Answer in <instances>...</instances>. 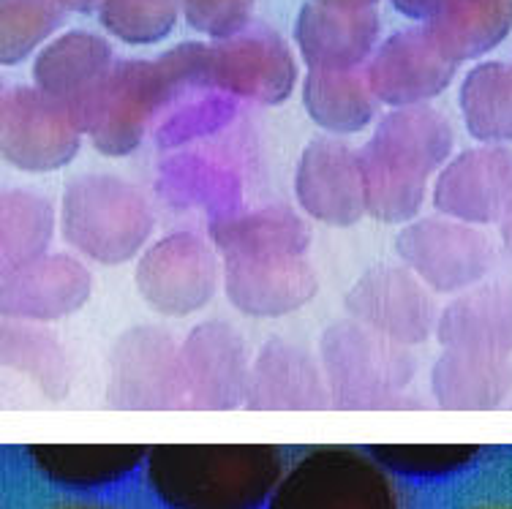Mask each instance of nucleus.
Returning a JSON list of instances; mask_svg holds the SVG:
<instances>
[{"label":"nucleus","instance_id":"1","mask_svg":"<svg viewBox=\"0 0 512 509\" xmlns=\"http://www.w3.org/2000/svg\"><path fill=\"white\" fill-rule=\"evenodd\" d=\"M453 147V126L439 109H390L360 150L368 216L379 224H412Z\"/></svg>","mask_w":512,"mask_h":509},{"label":"nucleus","instance_id":"2","mask_svg":"<svg viewBox=\"0 0 512 509\" xmlns=\"http://www.w3.org/2000/svg\"><path fill=\"white\" fill-rule=\"evenodd\" d=\"M145 466L172 509H256L284 480L276 444H153Z\"/></svg>","mask_w":512,"mask_h":509},{"label":"nucleus","instance_id":"3","mask_svg":"<svg viewBox=\"0 0 512 509\" xmlns=\"http://www.w3.org/2000/svg\"><path fill=\"white\" fill-rule=\"evenodd\" d=\"M153 210L134 183L123 177L79 175L60 199V232L88 262L126 265L142 256L153 235Z\"/></svg>","mask_w":512,"mask_h":509},{"label":"nucleus","instance_id":"4","mask_svg":"<svg viewBox=\"0 0 512 509\" xmlns=\"http://www.w3.org/2000/svg\"><path fill=\"white\" fill-rule=\"evenodd\" d=\"M319 363L335 409H390L417 373L409 346L344 319L319 338Z\"/></svg>","mask_w":512,"mask_h":509},{"label":"nucleus","instance_id":"5","mask_svg":"<svg viewBox=\"0 0 512 509\" xmlns=\"http://www.w3.org/2000/svg\"><path fill=\"white\" fill-rule=\"evenodd\" d=\"M267 509H401L390 474L371 452L325 444L286 471Z\"/></svg>","mask_w":512,"mask_h":509},{"label":"nucleus","instance_id":"6","mask_svg":"<svg viewBox=\"0 0 512 509\" xmlns=\"http://www.w3.org/2000/svg\"><path fill=\"white\" fill-rule=\"evenodd\" d=\"M134 281L156 314L183 319L207 308L224 289V256L213 240L169 232L142 251Z\"/></svg>","mask_w":512,"mask_h":509},{"label":"nucleus","instance_id":"7","mask_svg":"<svg viewBox=\"0 0 512 509\" xmlns=\"http://www.w3.org/2000/svg\"><path fill=\"white\" fill-rule=\"evenodd\" d=\"M401 265L434 294H461L488 281L496 267V245L480 226L453 218H414L395 237Z\"/></svg>","mask_w":512,"mask_h":509},{"label":"nucleus","instance_id":"8","mask_svg":"<svg viewBox=\"0 0 512 509\" xmlns=\"http://www.w3.org/2000/svg\"><path fill=\"white\" fill-rule=\"evenodd\" d=\"M180 93L167 66L158 60H118L93 109L88 134L101 156H131L148 134L150 120Z\"/></svg>","mask_w":512,"mask_h":509},{"label":"nucleus","instance_id":"9","mask_svg":"<svg viewBox=\"0 0 512 509\" xmlns=\"http://www.w3.org/2000/svg\"><path fill=\"white\" fill-rule=\"evenodd\" d=\"M82 147V131L66 109L36 85L9 88L0 101V153L25 175L69 167Z\"/></svg>","mask_w":512,"mask_h":509},{"label":"nucleus","instance_id":"10","mask_svg":"<svg viewBox=\"0 0 512 509\" xmlns=\"http://www.w3.org/2000/svg\"><path fill=\"white\" fill-rule=\"evenodd\" d=\"M349 319L404 346L436 335L439 305L434 292L404 265H376L357 278L344 297Z\"/></svg>","mask_w":512,"mask_h":509},{"label":"nucleus","instance_id":"11","mask_svg":"<svg viewBox=\"0 0 512 509\" xmlns=\"http://www.w3.org/2000/svg\"><path fill=\"white\" fill-rule=\"evenodd\" d=\"M207 85L254 104L278 107L295 93L297 60L276 30L251 22L232 39L210 44Z\"/></svg>","mask_w":512,"mask_h":509},{"label":"nucleus","instance_id":"12","mask_svg":"<svg viewBox=\"0 0 512 509\" xmlns=\"http://www.w3.org/2000/svg\"><path fill=\"white\" fill-rule=\"evenodd\" d=\"M107 401L115 409H183L180 343L164 327L139 324L115 341Z\"/></svg>","mask_w":512,"mask_h":509},{"label":"nucleus","instance_id":"13","mask_svg":"<svg viewBox=\"0 0 512 509\" xmlns=\"http://www.w3.org/2000/svg\"><path fill=\"white\" fill-rule=\"evenodd\" d=\"M251 357L243 333L227 322L197 324L180 343L183 409L246 406Z\"/></svg>","mask_w":512,"mask_h":509},{"label":"nucleus","instance_id":"14","mask_svg":"<svg viewBox=\"0 0 512 509\" xmlns=\"http://www.w3.org/2000/svg\"><path fill=\"white\" fill-rule=\"evenodd\" d=\"M434 210L469 226L502 224L512 207V147L477 145L455 153L436 175Z\"/></svg>","mask_w":512,"mask_h":509},{"label":"nucleus","instance_id":"15","mask_svg":"<svg viewBox=\"0 0 512 509\" xmlns=\"http://www.w3.org/2000/svg\"><path fill=\"white\" fill-rule=\"evenodd\" d=\"M118 66L107 39L88 30L60 33L33 60V85L60 104L88 134L93 109L112 71Z\"/></svg>","mask_w":512,"mask_h":509},{"label":"nucleus","instance_id":"16","mask_svg":"<svg viewBox=\"0 0 512 509\" xmlns=\"http://www.w3.org/2000/svg\"><path fill=\"white\" fill-rule=\"evenodd\" d=\"M455 71L458 63L444 55L425 25L395 30L365 66L374 96L390 109L423 107L434 101L450 88Z\"/></svg>","mask_w":512,"mask_h":509},{"label":"nucleus","instance_id":"17","mask_svg":"<svg viewBox=\"0 0 512 509\" xmlns=\"http://www.w3.org/2000/svg\"><path fill=\"white\" fill-rule=\"evenodd\" d=\"M295 199L311 221L327 226H352L368 216L360 150L338 137L308 142L297 158Z\"/></svg>","mask_w":512,"mask_h":509},{"label":"nucleus","instance_id":"18","mask_svg":"<svg viewBox=\"0 0 512 509\" xmlns=\"http://www.w3.org/2000/svg\"><path fill=\"white\" fill-rule=\"evenodd\" d=\"M90 294L93 275L71 254H47L0 270V314L9 322H58L85 308Z\"/></svg>","mask_w":512,"mask_h":509},{"label":"nucleus","instance_id":"19","mask_svg":"<svg viewBox=\"0 0 512 509\" xmlns=\"http://www.w3.org/2000/svg\"><path fill=\"white\" fill-rule=\"evenodd\" d=\"M319 292L306 254L224 256V294L240 314L278 319L295 314Z\"/></svg>","mask_w":512,"mask_h":509},{"label":"nucleus","instance_id":"20","mask_svg":"<svg viewBox=\"0 0 512 509\" xmlns=\"http://www.w3.org/2000/svg\"><path fill=\"white\" fill-rule=\"evenodd\" d=\"M295 44L308 71H355L379 47L376 9H330L303 3L295 20Z\"/></svg>","mask_w":512,"mask_h":509},{"label":"nucleus","instance_id":"21","mask_svg":"<svg viewBox=\"0 0 512 509\" xmlns=\"http://www.w3.org/2000/svg\"><path fill=\"white\" fill-rule=\"evenodd\" d=\"M248 409H325L333 406L319 357L284 338L256 352L248 379Z\"/></svg>","mask_w":512,"mask_h":509},{"label":"nucleus","instance_id":"22","mask_svg":"<svg viewBox=\"0 0 512 509\" xmlns=\"http://www.w3.org/2000/svg\"><path fill=\"white\" fill-rule=\"evenodd\" d=\"M442 349L510 357L512 354V284H485L455 294L436 324Z\"/></svg>","mask_w":512,"mask_h":509},{"label":"nucleus","instance_id":"23","mask_svg":"<svg viewBox=\"0 0 512 509\" xmlns=\"http://www.w3.org/2000/svg\"><path fill=\"white\" fill-rule=\"evenodd\" d=\"M512 392V360L496 354L444 349L431 368L436 406L453 412L499 409Z\"/></svg>","mask_w":512,"mask_h":509},{"label":"nucleus","instance_id":"24","mask_svg":"<svg viewBox=\"0 0 512 509\" xmlns=\"http://www.w3.org/2000/svg\"><path fill=\"white\" fill-rule=\"evenodd\" d=\"M207 232L221 256L306 254L311 245L306 218L286 205H267L235 216H218L216 221H210Z\"/></svg>","mask_w":512,"mask_h":509},{"label":"nucleus","instance_id":"25","mask_svg":"<svg viewBox=\"0 0 512 509\" xmlns=\"http://www.w3.org/2000/svg\"><path fill=\"white\" fill-rule=\"evenodd\" d=\"M145 444H30L28 458L47 480L66 488H101L148 461Z\"/></svg>","mask_w":512,"mask_h":509},{"label":"nucleus","instance_id":"26","mask_svg":"<svg viewBox=\"0 0 512 509\" xmlns=\"http://www.w3.org/2000/svg\"><path fill=\"white\" fill-rule=\"evenodd\" d=\"M425 28L458 66L480 60L512 33V0H444Z\"/></svg>","mask_w":512,"mask_h":509},{"label":"nucleus","instance_id":"27","mask_svg":"<svg viewBox=\"0 0 512 509\" xmlns=\"http://www.w3.org/2000/svg\"><path fill=\"white\" fill-rule=\"evenodd\" d=\"M303 107L308 118L330 137H352L371 126L379 98L368 74L355 71H308L303 79Z\"/></svg>","mask_w":512,"mask_h":509},{"label":"nucleus","instance_id":"28","mask_svg":"<svg viewBox=\"0 0 512 509\" xmlns=\"http://www.w3.org/2000/svg\"><path fill=\"white\" fill-rule=\"evenodd\" d=\"M463 126L480 145H512V63L483 60L458 90Z\"/></svg>","mask_w":512,"mask_h":509},{"label":"nucleus","instance_id":"29","mask_svg":"<svg viewBox=\"0 0 512 509\" xmlns=\"http://www.w3.org/2000/svg\"><path fill=\"white\" fill-rule=\"evenodd\" d=\"M58 216L47 196L9 188L0 196V270L28 265L50 254Z\"/></svg>","mask_w":512,"mask_h":509},{"label":"nucleus","instance_id":"30","mask_svg":"<svg viewBox=\"0 0 512 509\" xmlns=\"http://www.w3.org/2000/svg\"><path fill=\"white\" fill-rule=\"evenodd\" d=\"M3 365L22 371L39 384V390L58 401L69 392L71 371L66 352L58 338L44 333L39 327H28V322H3Z\"/></svg>","mask_w":512,"mask_h":509},{"label":"nucleus","instance_id":"31","mask_svg":"<svg viewBox=\"0 0 512 509\" xmlns=\"http://www.w3.org/2000/svg\"><path fill=\"white\" fill-rule=\"evenodd\" d=\"M63 0H0V60L17 66L39 55L66 22Z\"/></svg>","mask_w":512,"mask_h":509},{"label":"nucleus","instance_id":"32","mask_svg":"<svg viewBox=\"0 0 512 509\" xmlns=\"http://www.w3.org/2000/svg\"><path fill=\"white\" fill-rule=\"evenodd\" d=\"M99 22L112 39L150 47L169 39L180 14V0H101Z\"/></svg>","mask_w":512,"mask_h":509},{"label":"nucleus","instance_id":"33","mask_svg":"<svg viewBox=\"0 0 512 509\" xmlns=\"http://www.w3.org/2000/svg\"><path fill=\"white\" fill-rule=\"evenodd\" d=\"M368 452L387 471L406 477H444L477 461V444H371Z\"/></svg>","mask_w":512,"mask_h":509},{"label":"nucleus","instance_id":"34","mask_svg":"<svg viewBox=\"0 0 512 509\" xmlns=\"http://www.w3.org/2000/svg\"><path fill=\"white\" fill-rule=\"evenodd\" d=\"M254 6L256 0H180V14L197 33L224 41L251 25Z\"/></svg>","mask_w":512,"mask_h":509},{"label":"nucleus","instance_id":"35","mask_svg":"<svg viewBox=\"0 0 512 509\" xmlns=\"http://www.w3.org/2000/svg\"><path fill=\"white\" fill-rule=\"evenodd\" d=\"M444 0H393V6L404 17H409V20L420 22V25H425V22L434 17L436 11L442 9Z\"/></svg>","mask_w":512,"mask_h":509},{"label":"nucleus","instance_id":"36","mask_svg":"<svg viewBox=\"0 0 512 509\" xmlns=\"http://www.w3.org/2000/svg\"><path fill=\"white\" fill-rule=\"evenodd\" d=\"M314 3L330 9H374L379 0H314Z\"/></svg>","mask_w":512,"mask_h":509},{"label":"nucleus","instance_id":"37","mask_svg":"<svg viewBox=\"0 0 512 509\" xmlns=\"http://www.w3.org/2000/svg\"><path fill=\"white\" fill-rule=\"evenodd\" d=\"M499 240H502L504 251L512 256V207L507 210V216L502 218V224H499Z\"/></svg>","mask_w":512,"mask_h":509},{"label":"nucleus","instance_id":"38","mask_svg":"<svg viewBox=\"0 0 512 509\" xmlns=\"http://www.w3.org/2000/svg\"><path fill=\"white\" fill-rule=\"evenodd\" d=\"M66 9L79 11V14H90V11H99L101 0H63Z\"/></svg>","mask_w":512,"mask_h":509}]
</instances>
